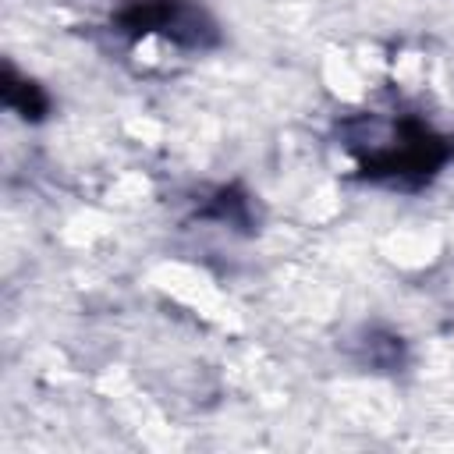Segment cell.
<instances>
[{"mask_svg": "<svg viewBox=\"0 0 454 454\" xmlns=\"http://www.w3.org/2000/svg\"><path fill=\"white\" fill-rule=\"evenodd\" d=\"M344 145L358 156V177L394 188H419L440 174L454 156V138L436 135L419 117H351L344 121Z\"/></svg>", "mask_w": 454, "mask_h": 454, "instance_id": "1", "label": "cell"}, {"mask_svg": "<svg viewBox=\"0 0 454 454\" xmlns=\"http://www.w3.org/2000/svg\"><path fill=\"white\" fill-rule=\"evenodd\" d=\"M114 32L128 39L160 35L181 50H213L220 28L199 0H128L114 14Z\"/></svg>", "mask_w": 454, "mask_h": 454, "instance_id": "2", "label": "cell"}, {"mask_svg": "<svg viewBox=\"0 0 454 454\" xmlns=\"http://www.w3.org/2000/svg\"><path fill=\"white\" fill-rule=\"evenodd\" d=\"M0 92H4L7 110H14V114L25 117V121H39V117H46V110H50L46 92H43L35 82L21 78L11 64L4 67V85H0Z\"/></svg>", "mask_w": 454, "mask_h": 454, "instance_id": "3", "label": "cell"}]
</instances>
